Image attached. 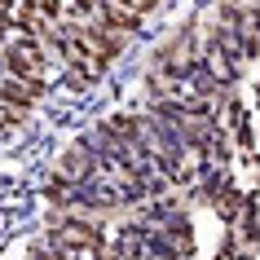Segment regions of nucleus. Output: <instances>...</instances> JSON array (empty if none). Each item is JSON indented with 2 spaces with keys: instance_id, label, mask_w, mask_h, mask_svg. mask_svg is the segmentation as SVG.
<instances>
[{
  "instance_id": "nucleus-1",
  "label": "nucleus",
  "mask_w": 260,
  "mask_h": 260,
  "mask_svg": "<svg viewBox=\"0 0 260 260\" xmlns=\"http://www.w3.org/2000/svg\"><path fill=\"white\" fill-rule=\"evenodd\" d=\"M57 234H53V243L62 247H93V251H102V230L97 225H84V220H53Z\"/></svg>"
},
{
  "instance_id": "nucleus-2",
  "label": "nucleus",
  "mask_w": 260,
  "mask_h": 260,
  "mask_svg": "<svg viewBox=\"0 0 260 260\" xmlns=\"http://www.w3.org/2000/svg\"><path fill=\"white\" fill-rule=\"evenodd\" d=\"M67 181H80V177H88V172H97V159H93V150L88 146H71L67 154H62V168H57Z\"/></svg>"
},
{
  "instance_id": "nucleus-3",
  "label": "nucleus",
  "mask_w": 260,
  "mask_h": 260,
  "mask_svg": "<svg viewBox=\"0 0 260 260\" xmlns=\"http://www.w3.org/2000/svg\"><path fill=\"white\" fill-rule=\"evenodd\" d=\"M31 9L40 18H53V22H62V0H27Z\"/></svg>"
},
{
  "instance_id": "nucleus-4",
  "label": "nucleus",
  "mask_w": 260,
  "mask_h": 260,
  "mask_svg": "<svg viewBox=\"0 0 260 260\" xmlns=\"http://www.w3.org/2000/svg\"><path fill=\"white\" fill-rule=\"evenodd\" d=\"M110 5H119V9H128V14H137V18H146L159 5V0H110Z\"/></svg>"
}]
</instances>
